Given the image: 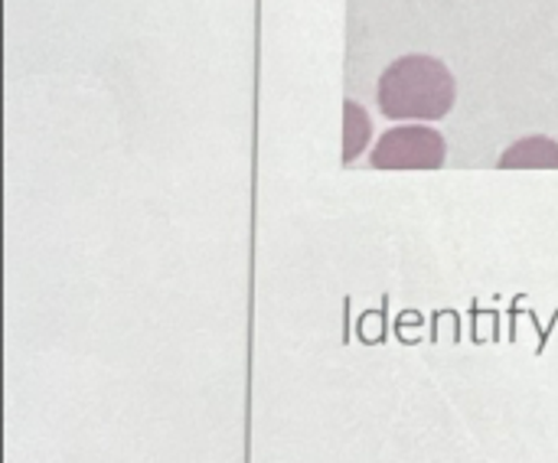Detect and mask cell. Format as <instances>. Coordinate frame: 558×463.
<instances>
[{
	"label": "cell",
	"mask_w": 558,
	"mask_h": 463,
	"mask_svg": "<svg viewBox=\"0 0 558 463\" xmlns=\"http://www.w3.org/2000/svg\"><path fill=\"white\" fill-rule=\"evenodd\" d=\"M451 69L422 52L396 59L379 78V111L389 121H438L454 108Z\"/></svg>",
	"instance_id": "obj_1"
},
{
	"label": "cell",
	"mask_w": 558,
	"mask_h": 463,
	"mask_svg": "<svg viewBox=\"0 0 558 463\" xmlns=\"http://www.w3.org/2000/svg\"><path fill=\"white\" fill-rule=\"evenodd\" d=\"M373 137L369 114L356 101H343V160H356Z\"/></svg>",
	"instance_id": "obj_4"
},
{
	"label": "cell",
	"mask_w": 558,
	"mask_h": 463,
	"mask_svg": "<svg viewBox=\"0 0 558 463\" xmlns=\"http://www.w3.org/2000/svg\"><path fill=\"white\" fill-rule=\"evenodd\" d=\"M448 144L435 127L402 124L379 137L369 163L379 170H438L445 167Z\"/></svg>",
	"instance_id": "obj_2"
},
{
	"label": "cell",
	"mask_w": 558,
	"mask_h": 463,
	"mask_svg": "<svg viewBox=\"0 0 558 463\" xmlns=\"http://www.w3.org/2000/svg\"><path fill=\"white\" fill-rule=\"evenodd\" d=\"M500 170H558V144L549 137H523L504 150Z\"/></svg>",
	"instance_id": "obj_3"
}]
</instances>
